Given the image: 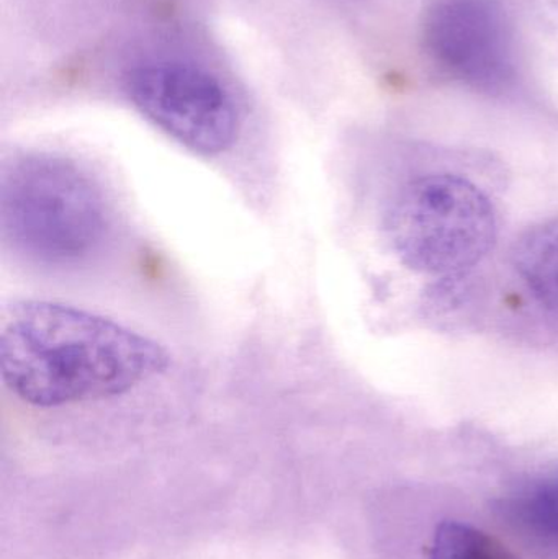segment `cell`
I'll return each mask as SVG.
<instances>
[{"label":"cell","mask_w":558,"mask_h":559,"mask_svg":"<svg viewBox=\"0 0 558 559\" xmlns=\"http://www.w3.org/2000/svg\"><path fill=\"white\" fill-rule=\"evenodd\" d=\"M498 509L514 531L558 554V469L517 486Z\"/></svg>","instance_id":"6"},{"label":"cell","mask_w":558,"mask_h":559,"mask_svg":"<svg viewBox=\"0 0 558 559\" xmlns=\"http://www.w3.org/2000/svg\"><path fill=\"white\" fill-rule=\"evenodd\" d=\"M387 235L413 271L451 277L477 265L494 248L497 216L474 183L439 174L403 187L387 215Z\"/></svg>","instance_id":"3"},{"label":"cell","mask_w":558,"mask_h":559,"mask_svg":"<svg viewBox=\"0 0 558 559\" xmlns=\"http://www.w3.org/2000/svg\"><path fill=\"white\" fill-rule=\"evenodd\" d=\"M429 559H520L501 542L462 522L439 525Z\"/></svg>","instance_id":"8"},{"label":"cell","mask_w":558,"mask_h":559,"mask_svg":"<svg viewBox=\"0 0 558 559\" xmlns=\"http://www.w3.org/2000/svg\"><path fill=\"white\" fill-rule=\"evenodd\" d=\"M128 94L138 110L182 146L203 156L235 144L239 114L225 85L182 62H150L130 72Z\"/></svg>","instance_id":"4"},{"label":"cell","mask_w":558,"mask_h":559,"mask_svg":"<svg viewBox=\"0 0 558 559\" xmlns=\"http://www.w3.org/2000/svg\"><path fill=\"white\" fill-rule=\"evenodd\" d=\"M169 365L154 338L64 302L20 299L0 316V377L29 406L121 396Z\"/></svg>","instance_id":"1"},{"label":"cell","mask_w":558,"mask_h":559,"mask_svg":"<svg viewBox=\"0 0 558 559\" xmlns=\"http://www.w3.org/2000/svg\"><path fill=\"white\" fill-rule=\"evenodd\" d=\"M0 228L20 254L64 267L100 251L110 235V206L100 186L78 164L29 154L2 170Z\"/></svg>","instance_id":"2"},{"label":"cell","mask_w":558,"mask_h":559,"mask_svg":"<svg viewBox=\"0 0 558 559\" xmlns=\"http://www.w3.org/2000/svg\"><path fill=\"white\" fill-rule=\"evenodd\" d=\"M513 261L518 274L539 301L558 312V218L541 223L521 236Z\"/></svg>","instance_id":"7"},{"label":"cell","mask_w":558,"mask_h":559,"mask_svg":"<svg viewBox=\"0 0 558 559\" xmlns=\"http://www.w3.org/2000/svg\"><path fill=\"white\" fill-rule=\"evenodd\" d=\"M425 39L436 64L471 87H503L513 75V43L495 0H436Z\"/></svg>","instance_id":"5"}]
</instances>
